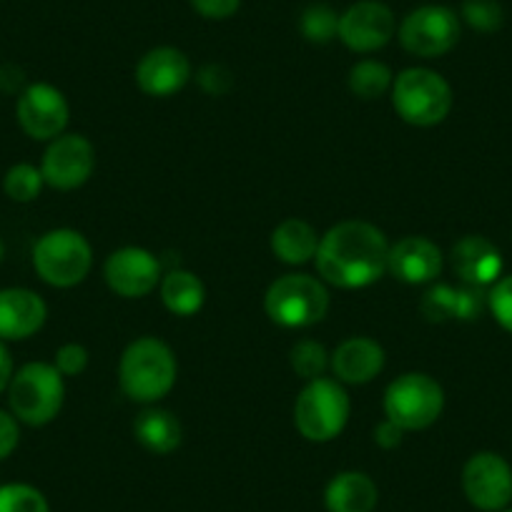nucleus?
Here are the masks:
<instances>
[{"mask_svg":"<svg viewBox=\"0 0 512 512\" xmlns=\"http://www.w3.org/2000/svg\"><path fill=\"white\" fill-rule=\"evenodd\" d=\"M390 246L384 231L369 221H339L319 239L314 256L319 279L337 289L372 287L387 274Z\"/></svg>","mask_w":512,"mask_h":512,"instance_id":"nucleus-1","label":"nucleus"},{"mask_svg":"<svg viewBox=\"0 0 512 512\" xmlns=\"http://www.w3.org/2000/svg\"><path fill=\"white\" fill-rule=\"evenodd\" d=\"M179 377L176 354L164 339L139 337L128 344L118 362V384L131 402L156 405L174 390Z\"/></svg>","mask_w":512,"mask_h":512,"instance_id":"nucleus-2","label":"nucleus"},{"mask_svg":"<svg viewBox=\"0 0 512 512\" xmlns=\"http://www.w3.org/2000/svg\"><path fill=\"white\" fill-rule=\"evenodd\" d=\"M8 407L26 427H46L61 415L66 402V377L53 362H28L13 372Z\"/></svg>","mask_w":512,"mask_h":512,"instance_id":"nucleus-3","label":"nucleus"},{"mask_svg":"<svg viewBox=\"0 0 512 512\" xmlns=\"http://www.w3.org/2000/svg\"><path fill=\"white\" fill-rule=\"evenodd\" d=\"M352 415V400H349L344 384L334 377H317L302 387L294 402V427L307 442L337 440L347 427Z\"/></svg>","mask_w":512,"mask_h":512,"instance_id":"nucleus-4","label":"nucleus"},{"mask_svg":"<svg viewBox=\"0 0 512 512\" xmlns=\"http://www.w3.org/2000/svg\"><path fill=\"white\" fill-rule=\"evenodd\" d=\"M392 108L405 123L417 128L440 126L452 111V86L432 68H405L392 83Z\"/></svg>","mask_w":512,"mask_h":512,"instance_id":"nucleus-5","label":"nucleus"},{"mask_svg":"<svg viewBox=\"0 0 512 512\" xmlns=\"http://www.w3.org/2000/svg\"><path fill=\"white\" fill-rule=\"evenodd\" d=\"M33 269L48 287L73 289L86 282L93 269V246L81 231L51 229L33 244Z\"/></svg>","mask_w":512,"mask_h":512,"instance_id":"nucleus-6","label":"nucleus"},{"mask_svg":"<svg viewBox=\"0 0 512 512\" xmlns=\"http://www.w3.org/2000/svg\"><path fill=\"white\" fill-rule=\"evenodd\" d=\"M329 304L327 284L309 274H284L264 294V312L284 329H309L324 322Z\"/></svg>","mask_w":512,"mask_h":512,"instance_id":"nucleus-7","label":"nucleus"},{"mask_svg":"<svg viewBox=\"0 0 512 512\" xmlns=\"http://www.w3.org/2000/svg\"><path fill=\"white\" fill-rule=\"evenodd\" d=\"M384 417L405 432H422L435 425L445 410V390L425 372H405L384 390Z\"/></svg>","mask_w":512,"mask_h":512,"instance_id":"nucleus-8","label":"nucleus"},{"mask_svg":"<svg viewBox=\"0 0 512 512\" xmlns=\"http://www.w3.org/2000/svg\"><path fill=\"white\" fill-rule=\"evenodd\" d=\"M402 48L417 58H440L460 43L462 23L452 8L422 6L415 8L397 28Z\"/></svg>","mask_w":512,"mask_h":512,"instance_id":"nucleus-9","label":"nucleus"},{"mask_svg":"<svg viewBox=\"0 0 512 512\" xmlns=\"http://www.w3.org/2000/svg\"><path fill=\"white\" fill-rule=\"evenodd\" d=\"M16 118L23 134L33 141H53L66 134L71 106L61 88L53 83H28L16 101Z\"/></svg>","mask_w":512,"mask_h":512,"instance_id":"nucleus-10","label":"nucleus"},{"mask_svg":"<svg viewBox=\"0 0 512 512\" xmlns=\"http://www.w3.org/2000/svg\"><path fill=\"white\" fill-rule=\"evenodd\" d=\"M38 169L51 189L76 191L93 176L96 149L83 134H61L58 139L48 141Z\"/></svg>","mask_w":512,"mask_h":512,"instance_id":"nucleus-11","label":"nucleus"},{"mask_svg":"<svg viewBox=\"0 0 512 512\" xmlns=\"http://www.w3.org/2000/svg\"><path fill=\"white\" fill-rule=\"evenodd\" d=\"M462 492L477 510H505L512 502V467L497 452H477L462 467Z\"/></svg>","mask_w":512,"mask_h":512,"instance_id":"nucleus-12","label":"nucleus"},{"mask_svg":"<svg viewBox=\"0 0 512 512\" xmlns=\"http://www.w3.org/2000/svg\"><path fill=\"white\" fill-rule=\"evenodd\" d=\"M397 36V18L382 0H359L339 13V41L354 53L382 51Z\"/></svg>","mask_w":512,"mask_h":512,"instance_id":"nucleus-13","label":"nucleus"},{"mask_svg":"<svg viewBox=\"0 0 512 512\" xmlns=\"http://www.w3.org/2000/svg\"><path fill=\"white\" fill-rule=\"evenodd\" d=\"M161 262L144 246H123L108 254L103 264V279L108 289L123 299H144L159 289Z\"/></svg>","mask_w":512,"mask_h":512,"instance_id":"nucleus-14","label":"nucleus"},{"mask_svg":"<svg viewBox=\"0 0 512 512\" xmlns=\"http://www.w3.org/2000/svg\"><path fill=\"white\" fill-rule=\"evenodd\" d=\"M191 61L174 46L151 48L136 63V83L151 98H171L191 81Z\"/></svg>","mask_w":512,"mask_h":512,"instance_id":"nucleus-15","label":"nucleus"},{"mask_svg":"<svg viewBox=\"0 0 512 512\" xmlns=\"http://www.w3.org/2000/svg\"><path fill=\"white\" fill-rule=\"evenodd\" d=\"M442 267H445L442 249L427 236H405L390 246L387 272L402 284L410 287L432 284L442 274Z\"/></svg>","mask_w":512,"mask_h":512,"instance_id":"nucleus-16","label":"nucleus"},{"mask_svg":"<svg viewBox=\"0 0 512 512\" xmlns=\"http://www.w3.org/2000/svg\"><path fill=\"white\" fill-rule=\"evenodd\" d=\"M48 319V304L26 287L0 289V342H23L36 337Z\"/></svg>","mask_w":512,"mask_h":512,"instance_id":"nucleus-17","label":"nucleus"},{"mask_svg":"<svg viewBox=\"0 0 512 512\" xmlns=\"http://www.w3.org/2000/svg\"><path fill=\"white\" fill-rule=\"evenodd\" d=\"M384 362H387V354L377 339L349 337L329 354V372L337 382L362 387L382 374Z\"/></svg>","mask_w":512,"mask_h":512,"instance_id":"nucleus-18","label":"nucleus"},{"mask_svg":"<svg viewBox=\"0 0 512 512\" xmlns=\"http://www.w3.org/2000/svg\"><path fill=\"white\" fill-rule=\"evenodd\" d=\"M450 267L462 284L485 289L502 277V254L490 239L470 234L452 246Z\"/></svg>","mask_w":512,"mask_h":512,"instance_id":"nucleus-19","label":"nucleus"},{"mask_svg":"<svg viewBox=\"0 0 512 512\" xmlns=\"http://www.w3.org/2000/svg\"><path fill=\"white\" fill-rule=\"evenodd\" d=\"M487 307V294L470 284H432L420 302V312L430 322H472Z\"/></svg>","mask_w":512,"mask_h":512,"instance_id":"nucleus-20","label":"nucleus"},{"mask_svg":"<svg viewBox=\"0 0 512 512\" xmlns=\"http://www.w3.org/2000/svg\"><path fill=\"white\" fill-rule=\"evenodd\" d=\"M377 502V482L359 470L339 472L324 490V505L329 512H374Z\"/></svg>","mask_w":512,"mask_h":512,"instance_id":"nucleus-21","label":"nucleus"},{"mask_svg":"<svg viewBox=\"0 0 512 512\" xmlns=\"http://www.w3.org/2000/svg\"><path fill=\"white\" fill-rule=\"evenodd\" d=\"M319 234L309 221L297 219H284L277 229L272 231V239H269V246H272V254L277 256L282 264H289V267H302V264L314 262L319 249Z\"/></svg>","mask_w":512,"mask_h":512,"instance_id":"nucleus-22","label":"nucleus"},{"mask_svg":"<svg viewBox=\"0 0 512 512\" xmlns=\"http://www.w3.org/2000/svg\"><path fill=\"white\" fill-rule=\"evenodd\" d=\"M134 437L151 455H171L184 440V427L174 412L149 405L134 422Z\"/></svg>","mask_w":512,"mask_h":512,"instance_id":"nucleus-23","label":"nucleus"},{"mask_svg":"<svg viewBox=\"0 0 512 512\" xmlns=\"http://www.w3.org/2000/svg\"><path fill=\"white\" fill-rule=\"evenodd\" d=\"M159 294L164 307L174 317H194L206 304V287L201 277H196L189 269H171L161 277Z\"/></svg>","mask_w":512,"mask_h":512,"instance_id":"nucleus-24","label":"nucleus"},{"mask_svg":"<svg viewBox=\"0 0 512 512\" xmlns=\"http://www.w3.org/2000/svg\"><path fill=\"white\" fill-rule=\"evenodd\" d=\"M392 83H395V73L377 58H364L349 68L347 86L352 96L362 98V101H377V98L387 96L392 91Z\"/></svg>","mask_w":512,"mask_h":512,"instance_id":"nucleus-25","label":"nucleus"},{"mask_svg":"<svg viewBox=\"0 0 512 512\" xmlns=\"http://www.w3.org/2000/svg\"><path fill=\"white\" fill-rule=\"evenodd\" d=\"M299 31L309 43H332L339 36V13L327 3H312L299 18Z\"/></svg>","mask_w":512,"mask_h":512,"instance_id":"nucleus-26","label":"nucleus"},{"mask_svg":"<svg viewBox=\"0 0 512 512\" xmlns=\"http://www.w3.org/2000/svg\"><path fill=\"white\" fill-rule=\"evenodd\" d=\"M43 186L46 181H43L41 169L33 164H13L3 176V191L16 204H33L41 196Z\"/></svg>","mask_w":512,"mask_h":512,"instance_id":"nucleus-27","label":"nucleus"},{"mask_svg":"<svg viewBox=\"0 0 512 512\" xmlns=\"http://www.w3.org/2000/svg\"><path fill=\"white\" fill-rule=\"evenodd\" d=\"M289 364H292L297 377H302L304 382H312L317 377H327L329 352L324 349V344L314 342V339H302L289 352Z\"/></svg>","mask_w":512,"mask_h":512,"instance_id":"nucleus-28","label":"nucleus"},{"mask_svg":"<svg viewBox=\"0 0 512 512\" xmlns=\"http://www.w3.org/2000/svg\"><path fill=\"white\" fill-rule=\"evenodd\" d=\"M0 512H51L46 495L26 482L0 485Z\"/></svg>","mask_w":512,"mask_h":512,"instance_id":"nucleus-29","label":"nucleus"},{"mask_svg":"<svg viewBox=\"0 0 512 512\" xmlns=\"http://www.w3.org/2000/svg\"><path fill=\"white\" fill-rule=\"evenodd\" d=\"M462 21L472 31L495 33L505 23V11L497 0H465L462 3Z\"/></svg>","mask_w":512,"mask_h":512,"instance_id":"nucleus-30","label":"nucleus"},{"mask_svg":"<svg viewBox=\"0 0 512 512\" xmlns=\"http://www.w3.org/2000/svg\"><path fill=\"white\" fill-rule=\"evenodd\" d=\"M487 309L505 332L512 334V274L500 277L487 292Z\"/></svg>","mask_w":512,"mask_h":512,"instance_id":"nucleus-31","label":"nucleus"},{"mask_svg":"<svg viewBox=\"0 0 512 512\" xmlns=\"http://www.w3.org/2000/svg\"><path fill=\"white\" fill-rule=\"evenodd\" d=\"M91 362V354L83 344L78 342H66L56 349V357H53V367L63 374V377H78L88 369Z\"/></svg>","mask_w":512,"mask_h":512,"instance_id":"nucleus-32","label":"nucleus"},{"mask_svg":"<svg viewBox=\"0 0 512 512\" xmlns=\"http://www.w3.org/2000/svg\"><path fill=\"white\" fill-rule=\"evenodd\" d=\"M18 445H21V422L11 410H0V462L8 460Z\"/></svg>","mask_w":512,"mask_h":512,"instance_id":"nucleus-33","label":"nucleus"},{"mask_svg":"<svg viewBox=\"0 0 512 512\" xmlns=\"http://www.w3.org/2000/svg\"><path fill=\"white\" fill-rule=\"evenodd\" d=\"M189 3L206 21H226V18L236 16V11L241 8V0H189Z\"/></svg>","mask_w":512,"mask_h":512,"instance_id":"nucleus-34","label":"nucleus"},{"mask_svg":"<svg viewBox=\"0 0 512 512\" xmlns=\"http://www.w3.org/2000/svg\"><path fill=\"white\" fill-rule=\"evenodd\" d=\"M199 83L211 96H224L231 88V83H234V78H231V73L221 63H209V66L199 71Z\"/></svg>","mask_w":512,"mask_h":512,"instance_id":"nucleus-35","label":"nucleus"},{"mask_svg":"<svg viewBox=\"0 0 512 512\" xmlns=\"http://www.w3.org/2000/svg\"><path fill=\"white\" fill-rule=\"evenodd\" d=\"M372 437H374V445L382 447V450H397V447L402 445V440H405V430H400L395 422H390L387 417H384V420L374 427Z\"/></svg>","mask_w":512,"mask_h":512,"instance_id":"nucleus-36","label":"nucleus"},{"mask_svg":"<svg viewBox=\"0 0 512 512\" xmlns=\"http://www.w3.org/2000/svg\"><path fill=\"white\" fill-rule=\"evenodd\" d=\"M13 372H16V367H13L11 349L6 347V342H0V395L8 390V384H11V379H13Z\"/></svg>","mask_w":512,"mask_h":512,"instance_id":"nucleus-37","label":"nucleus"},{"mask_svg":"<svg viewBox=\"0 0 512 512\" xmlns=\"http://www.w3.org/2000/svg\"><path fill=\"white\" fill-rule=\"evenodd\" d=\"M3 259H6V244L0 239V264H3Z\"/></svg>","mask_w":512,"mask_h":512,"instance_id":"nucleus-38","label":"nucleus"},{"mask_svg":"<svg viewBox=\"0 0 512 512\" xmlns=\"http://www.w3.org/2000/svg\"><path fill=\"white\" fill-rule=\"evenodd\" d=\"M500 512H512V507H505V510H500Z\"/></svg>","mask_w":512,"mask_h":512,"instance_id":"nucleus-39","label":"nucleus"}]
</instances>
